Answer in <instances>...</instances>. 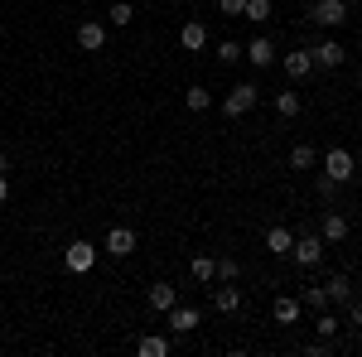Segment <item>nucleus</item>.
Returning a JSON list of instances; mask_svg holds the SVG:
<instances>
[{
  "label": "nucleus",
  "instance_id": "0eeeda50",
  "mask_svg": "<svg viewBox=\"0 0 362 357\" xmlns=\"http://www.w3.org/2000/svg\"><path fill=\"white\" fill-rule=\"evenodd\" d=\"M136 247H140V242H136V232H131V227H112V232L102 237V251L116 256V261H121V256H131Z\"/></svg>",
  "mask_w": 362,
  "mask_h": 357
},
{
  "label": "nucleus",
  "instance_id": "1a4fd4ad",
  "mask_svg": "<svg viewBox=\"0 0 362 357\" xmlns=\"http://www.w3.org/2000/svg\"><path fill=\"white\" fill-rule=\"evenodd\" d=\"M102 44H107V25L102 20H83L78 25V49L83 54H102Z\"/></svg>",
  "mask_w": 362,
  "mask_h": 357
},
{
  "label": "nucleus",
  "instance_id": "f257e3e1",
  "mask_svg": "<svg viewBox=\"0 0 362 357\" xmlns=\"http://www.w3.org/2000/svg\"><path fill=\"white\" fill-rule=\"evenodd\" d=\"M256 102H261V87H256V83H237V87L223 97V116H227V121H242V116H247Z\"/></svg>",
  "mask_w": 362,
  "mask_h": 357
},
{
  "label": "nucleus",
  "instance_id": "f3484780",
  "mask_svg": "<svg viewBox=\"0 0 362 357\" xmlns=\"http://www.w3.org/2000/svg\"><path fill=\"white\" fill-rule=\"evenodd\" d=\"M280 63H285L290 78H309V73H314V54H309V49H295V54H285Z\"/></svg>",
  "mask_w": 362,
  "mask_h": 357
},
{
  "label": "nucleus",
  "instance_id": "6ab92c4d",
  "mask_svg": "<svg viewBox=\"0 0 362 357\" xmlns=\"http://www.w3.org/2000/svg\"><path fill=\"white\" fill-rule=\"evenodd\" d=\"M266 247H271V256H290L295 232H290V227H271V232H266Z\"/></svg>",
  "mask_w": 362,
  "mask_h": 357
},
{
  "label": "nucleus",
  "instance_id": "393cba45",
  "mask_svg": "<svg viewBox=\"0 0 362 357\" xmlns=\"http://www.w3.org/2000/svg\"><path fill=\"white\" fill-rule=\"evenodd\" d=\"M300 304L319 314V309H329V290H324V285H305V295H300Z\"/></svg>",
  "mask_w": 362,
  "mask_h": 357
},
{
  "label": "nucleus",
  "instance_id": "423d86ee",
  "mask_svg": "<svg viewBox=\"0 0 362 357\" xmlns=\"http://www.w3.org/2000/svg\"><path fill=\"white\" fill-rule=\"evenodd\" d=\"M242 58H247L251 68H261V73H266V68H271V63H276V44H271V39H266V34H256V39H251V44H242Z\"/></svg>",
  "mask_w": 362,
  "mask_h": 357
},
{
  "label": "nucleus",
  "instance_id": "412c9836",
  "mask_svg": "<svg viewBox=\"0 0 362 357\" xmlns=\"http://www.w3.org/2000/svg\"><path fill=\"white\" fill-rule=\"evenodd\" d=\"M184 107H189V111H194V116H198V111H208V107H213V92H208V87H189V92H184Z\"/></svg>",
  "mask_w": 362,
  "mask_h": 357
},
{
  "label": "nucleus",
  "instance_id": "a878e982",
  "mask_svg": "<svg viewBox=\"0 0 362 357\" xmlns=\"http://www.w3.org/2000/svg\"><path fill=\"white\" fill-rule=\"evenodd\" d=\"M242 20H251V25H266V20H271V0H247Z\"/></svg>",
  "mask_w": 362,
  "mask_h": 357
},
{
  "label": "nucleus",
  "instance_id": "473e14b6",
  "mask_svg": "<svg viewBox=\"0 0 362 357\" xmlns=\"http://www.w3.org/2000/svg\"><path fill=\"white\" fill-rule=\"evenodd\" d=\"M5 203H10V179L0 174V208H5Z\"/></svg>",
  "mask_w": 362,
  "mask_h": 357
},
{
  "label": "nucleus",
  "instance_id": "aec40b11",
  "mask_svg": "<svg viewBox=\"0 0 362 357\" xmlns=\"http://www.w3.org/2000/svg\"><path fill=\"white\" fill-rule=\"evenodd\" d=\"M305 111V102H300V92H276V116H285V121H295Z\"/></svg>",
  "mask_w": 362,
  "mask_h": 357
},
{
  "label": "nucleus",
  "instance_id": "bb28decb",
  "mask_svg": "<svg viewBox=\"0 0 362 357\" xmlns=\"http://www.w3.org/2000/svg\"><path fill=\"white\" fill-rule=\"evenodd\" d=\"M107 15H112V25H116V29H126L131 20H136V5H126V0H116V5L107 10Z\"/></svg>",
  "mask_w": 362,
  "mask_h": 357
},
{
  "label": "nucleus",
  "instance_id": "20e7f679",
  "mask_svg": "<svg viewBox=\"0 0 362 357\" xmlns=\"http://www.w3.org/2000/svg\"><path fill=\"white\" fill-rule=\"evenodd\" d=\"M97 242H83V237H78V242H68V251H63V266H68V271L73 275H87L92 271V266H97Z\"/></svg>",
  "mask_w": 362,
  "mask_h": 357
},
{
  "label": "nucleus",
  "instance_id": "9b49d317",
  "mask_svg": "<svg viewBox=\"0 0 362 357\" xmlns=\"http://www.w3.org/2000/svg\"><path fill=\"white\" fill-rule=\"evenodd\" d=\"M213 309H218V314H237V309H242V290H237V280L213 285Z\"/></svg>",
  "mask_w": 362,
  "mask_h": 357
},
{
  "label": "nucleus",
  "instance_id": "dca6fc26",
  "mask_svg": "<svg viewBox=\"0 0 362 357\" xmlns=\"http://www.w3.org/2000/svg\"><path fill=\"white\" fill-rule=\"evenodd\" d=\"M179 44H184L189 54H203V49H208V29L198 25V20H189V25L179 29Z\"/></svg>",
  "mask_w": 362,
  "mask_h": 357
},
{
  "label": "nucleus",
  "instance_id": "72a5a7b5",
  "mask_svg": "<svg viewBox=\"0 0 362 357\" xmlns=\"http://www.w3.org/2000/svg\"><path fill=\"white\" fill-rule=\"evenodd\" d=\"M5 169H10V160H5V150H0V174H5Z\"/></svg>",
  "mask_w": 362,
  "mask_h": 357
},
{
  "label": "nucleus",
  "instance_id": "4468645a",
  "mask_svg": "<svg viewBox=\"0 0 362 357\" xmlns=\"http://www.w3.org/2000/svg\"><path fill=\"white\" fill-rule=\"evenodd\" d=\"M145 300H150L155 314H169V309L179 304V285H165V280H160V285H150V295H145Z\"/></svg>",
  "mask_w": 362,
  "mask_h": 357
},
{
  "label": "nucleus",
  "instance_id": "ddd939ff",
  "mask_svg": "<svg viewBox=\"0 0 362 357\" xmlns=\"http://www.w3.org/2000/svg\"><path fill=\"white\" fill-rule=\"evenodd\" d=\"M324 290H329V304H338V309H348V304H353V275H348V271L329 275V285H324Z\"/></svg>",
  "mask_w": 362,
  "mask_h": 357
},
{
  "label": "nucleus",
  "instance_id": "c85d7f7f",
  "mask_svg": "<svg viewBox=\"0 0 362 357\" xmlns=\"http://www.w3.org/2000/svg\"><path fill=\"white\" fill-rule=\"evenodd\" d=\"M218 63H227V68L242 63V44H237V39H223V44H218Z\"/></svg>",
  "mask_w": 362,
  "mask_h": 357
},
{
  "label": "nucleus",
  "instance_id": "b1692460",
  "mask_svg": "<svg viewBox=\"0 0 362 357\" xmlns=\"http://www.w3.org/2000/svg\"><path fill=\"white\" fill-rule=\"evenodd\" d=\"M194 280L198 285H213L218 280V261L213 256H194Z\"/></svg>",
  "mask_w": 362,
  "mask_h": 357
},
{
  "label": "nucleus",
  "instance_id": "2eb2a0df",
  "mask_svg": "<svg viewBox=\"0 0 362 357\" xmlns=\"http://www.w3.org/2000/svg\"><path fill=\"white\" fill-rule=\"evenodd\" d=\"M300 314H305V304L290 300V295H280V300L271 304V319H276V324H300Z\"/></svg>",
  "mask_w": 362,
  "mask_h": 357
},
{
  "label": "nucleus",
  "instance_id": "c756f323",
  "mask_svg": "<svg viewBox=\"0 0 362 357\" xmlns=\"http://www.w3.org/2000/svg\"><path fill=\"white\" fill-rule=\"evenodd\" d=\"M237 275H242V266H237L232 256H223V261H218V280H237Z\"/></svg>",
  "mask_w": 362,
  "mask_h": 357
},
{
  "label": "nucleus",
  "instance_id": "39448f33",
  "mask_svg": "<svg viewBox=\"0 0 362 357\" xmlns=\"http://www.w3.org/2000/svg\"><path fill=\"white\" fill-rule=\"evenodd\" d=\"M324 237H314V232H309V237H295V247H290V256H295V261H300V266H305V271H314V266H319V261H324Z\"/></svg>",
  "mask_w": 362,
  "mask_h": 357
},
{
  "label": "nucleus",
  "instance_id": "5701e85b",
  "mask_svg": "<svg viewBox=\"0 0 362 357\" xmlns=\"http://www.w3.org/2000/svg\"><path fill=\"white\" fill-rule=\"evenodd\" d=\"M319 165V150H314V145H295V150H290V169H314Z\"/></svg>",
  "mask_w": 362,
  "mask_h": 357
},
{
  "label": "nucleus",
  "instance_id": "c9c22d12",
  "mask_svg": "<svg viewBox=\"0 0 362 357\" xmlns=\"http://www.w3.org/2000/svg\"><path fill=\"white\" fill-rule=\"evenodd\" d=\"M358 10H362V0H358Z\"/></svg>",
  "mask_w": 362,
  "mask_h": 357
},
{
  "label": "nucleus",
  "instance_id": "7ed1b4c3",
  "mask_svg": "<svg viewBox=\"0 0 362 357\" xmlns=\"http://www.w3.org/2000/svg\"><path fill=\"white\" fill-rule=\"evenodd\" d=\"M309 25L343 29L348 25V0H314V5H309Z\"/></svg>",
  "mask_w": 362,
  "mask_h": 357
},
{
  "label": "nucleus",
  "instance_id": "f704fd0d",
  "mask_svg": "<svg viewBox=\"0 0 362 357\" xmlns=\"http://www.w3.org/2000/svg\"><path fill=\"white\" fill-rule=\"evenodd\" d=\"M358 92H362V78H358Z\"/></svg>",
  "mask_w": 362,
  "mask_h": 357
},
{
  "label": "nucleus",
  "instance_id": "a211bd4d",
  "mask_svg": "<svg viewBox=\"0 0 362 357\" xmlns=\"http://www.w3.org/2000/svg\"><path fill=\"white\" fill-rule=\"evenodd\" d=\"M136 353L140 357H169V353H174V343H169L165 333H145V338L136 343Z\"/></svg>",
  "mask_w": 362,
  "mask_h": 357
},
{
  "label": "nucleus",
  "instance_id": "7c9ffc66",
  "mask_svg": "<svg viewBox=\"0 0 362 357\" xmlns=\"http://www.w3.org/2000/svg\"><path fill=\"white\" fill-rule=\"evenodd\" d=\"M218 10H223V15H242V10H247V0H218Z\"/></svg>",
  "mask_w": 362,
  "mask_h": 357
},
{
  "label": "nucleus",
  "instance_id": "cd10ccee",
  "mask_svg": "<svg viewBox=\"0 0 362 357\" xmlns=\"http://www.w3.org/2000/svg\"><path fill=\"white\" fill-rule=\"evenodd\" d=\"M338 189H343V184H334L329 174H319V179H314V193H319L324 203H338Z\"/></svg>",
  "mask_w": 362,
  "mask_h": 357
},
{
  "label": "nucleus",
  "instance_id": "f8f14e48",
  "mask_svg": "<svg viewBox=\"0 0 362 357\" xmlns=\"http://www.w3.org/2000/svg\"><path fill=\"white\" fill-rule=\"evenodd\" d=\"M165 319H169V333H194L198 324H203V314H198V309H189V304H174Z\"/></svg>",
  "mask_w": 362,
  "mask_h": 357
},
{
  "label": "nucleus",
  "instance_id": "f03ea898",
  "mask_svg": "<svg viewBox=\"0 0 362 357\" xmlns=\"http://www.w3.org/2000/svg\"><path fill=\"white\" fill-rule=\"evenodd\" d=\"M319 169L334 179V184H353V174H358V165H353V155L343 150V145H334V150H324L319 155Z\"/></svg>",
  "mask_w": 362,
  "mask_h": 357
},
{
  "label": "nucleus",
  "instance_id": "4be33fe9",
  "mask_svg": "<svg viewBox=\"0 0 362 357\" xmlns=\"http://www.w3.org/2000/svg\"><path fill=\"white\" fill-rule=\"evenodd\" d=\"M338 329H343V319H338V314H329V309H319V314H314V333H319V338H334Z\"/></svg>",
  "mask_w": 362,
  "mask_h": 357
},
{
  "label": "nucleus",
  "instance_id": "9d476101",
  "mask_svg": "<svg viewBox=\"0 0 362 357\" xmlns=\"http://www.w3.org/2000/svg\"><path fill=\"white\" fill-rule=\"evenodd\" d=\"M309 54H314V68H343V63H348V49H343L338 39H324V44H314Z\"/></svg>",
  "mask_w": 362,
  "mask_h": 357
},
{
  "label": "nucleus",
  "instance_id": "2f4dec72",
  "mask_svg": "<svg viewBox=\"0 0 362 357\" xmlns=\"http://www.w3.org/2000/svg\"><path fill=\"white\" fill-rule=\"evenodd\" d=\"M348 319H353V329H362V304L353 300V309H348Z\"/></svg>",
  "mask_w": 362,
  "mask_h": 357
},
{
  "label": "nucleus",
  "instance_id": "6e6552de",
  "mask_svg": "<svg viewBox=\"0 0 362 357\" xmlns=\"http://www.w3.org/2000/svg\"><path fill=\"white\" fill-rule=\"evenodd\" d=\"M319 237H324V247H343V242H348V218L329 208L324 222H319Z\"/></svg>",
  "mask_w": 362,
  "mask_h": 357
}]
</instances>
